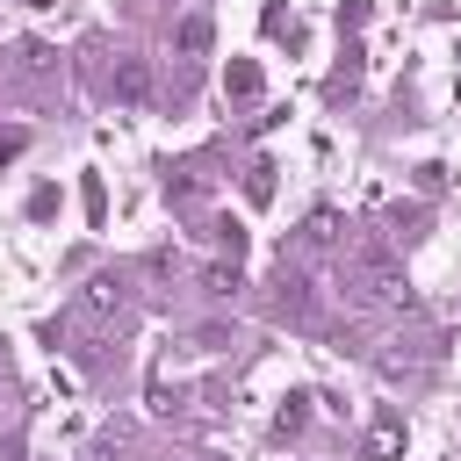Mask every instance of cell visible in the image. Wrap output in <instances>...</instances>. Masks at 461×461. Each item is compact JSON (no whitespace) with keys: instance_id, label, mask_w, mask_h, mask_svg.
<instances>
[{"instance_id":"3957f363","label":"cell","mask_w":461,"mask_h":461,"mask_svg":"<svg viewBox=\"0 0 461 461\" xmlns=\"http://www.w3.org/2000/svg\"><path fill=\"white\" fill-rule=\"evenodd\" d=\"M108 86H115L122 108H144V101H151V65H144V58H115V79H108Z\"/></svg>"},{"instance_id":"7a4b0ae2","label":"cell","mask_w":461,"mask_h":461,"mask_svg":"<svg viewBox=\"0 0 461 461\" xmlns=\"http://www.w3.org/2000/svg\"><path fill=\"white\" fill-rule=\"evenodd\" d=\"M403 439H411V432H403V411L382 403L375 425H367V439H360V454H367V461H403Z\"/></svg>"},{"instance_id":"ffe728a7","label":"cell","mask_w":461,"mask_h":461,"mask_svg":"<svg viewBox=\"0 0 461 461\" xmlns=\"http://www.w3.org/2000/svg\"><path fill=\"white\" fill-rule=\"evenodd\" d=\"M0 461H22V447H14V439H7V447H0Z\"/></svg>"},{"instance_id":"2e32d148","label":"cell","mask_w":461,"mask_h":461,"mask_svg":"<svg viewBox=\"0 0 461 461\" xmlns=\"http://www.w3.org/2000/svg\"><path fill=\"white\" fill-rule=\"evenodd\" d=\"M259 29H267V36H295V22H288L281 7H267V14H259Z\"/></svg>"},{"instance_id":"9a60e30c","label":"cell","mask_w":461,"mask_h":461,"mask_svg":"<svg viewBox=\"0 0 461 461\" xmlns=\"http://www.w3.org/2000/svg\"><path fill=\"white\" fill-rule=\"evenodd\" d=\"M367 22V0H339V29H360Z\"/></svg>"},{"instance_id":"5b68a950","label":"cell","mask_w":461,"mask_h":461,"mask_svg":"<svg viewBox=\"0 0 461 461\" xmlns=\"http://www.w3.org/2000/svg\"><path fill=\"white\" fill-rule=\"evenodd\" d=\"M14 65H22L29 79H50V72H58V50H50L43 36H22V43H14Z\"/></svg>"},{"instance_id":"8992f818","label":"cell","mask_w":461,"mask_h":461,"mask_svg":"<svg viewBox=\"0 0 461 461\" xmlns=\"http://www.w3.org/2000/svg\"><path fill=\"white\" fill-rule=\"evenodd\" d=\"M274 310H281V317H310V281L281 267V281H274Z\"/></svg>"},{"instance_id":"6da1fadb","label":"cell","mask_w":461,"mask_h":461,"mask_svg":"<svg viewBox=\"0 0 461 461\" xmlns=\"http://www.w3.org/2000/svg\"><path fill=\"white\" fill-rule=\"evenodd\" d=\"M353 288H360V295H375V303H411V281H403V267H396L382 245L353 252Z\"/></svg>"},{"instance_id":"ac0fdd59","label":"cell","mask_w":461,"mask_h":461,"mask_svg":"<svg viewBox=\"0 0 461 461\" xmlns=\"http://www.w3.org/2000/svg\"><path fill=\"white\" fill-rule=\"evenodd\" d=\"M202 281H209V288H216V295H230V288H238V267H209V274H202Z\"/></svg>"},{"instance_id":"d6986e66","label":"cell","mask_w":461,"mask_h":461,"mask_svg":"<svg viewBox=\"0 0 461 461\" xmlns=\"http://www.w3.org/2000/svg\"><path fill=\"white\" fill-rule=\"evenodd\" d=\"M14 151H22V137H14V130H7V137H0V158H14Z\"/></svg>"},{"instance_id":"52a82bcc","label":"cell","mask_w":461,"mask_h":461,"mask_svg":"<svg viewBox=\"0 0 461 461\" xmlns=\"http://www.w3.org/2000/svg\"><path fill=\"white\" fill-rule=\"evenodd\" d=\"M310 403H317V396H310V389H295V396L274 411V439H295V432L310 425Z\"/></svg>"},{"instance_id":"e0dca14e","label":"cell","mask_w":461,"mask_h":461,"mask_svg":"<svg viewBox=\"0 0 461 461\" xmlns=\"http://www.w3.org/2000/svg\"><path fill=\"white\" fill-rule=\"evenodd\" d=\"M216 245H223V252L238 259V252H245V230H238V223H216Z\"/></svg>"},{"instance_id":"ba28073f","label":"cell","mask_w":461,"mask_h":461,"mask_svg":"<svg viewBox=\"0 0 461 461\" xmlns=\"http://www.w3.org/2000/svg\"><path fill=\"white\" fill-rule=\"evenodd\" d=\"M209 36H216V29H209V14H187V22L173 29V50H180V58H202V50H209Z\"/></svg>"},{"instance_id":"8fae6325","label":"cell","mask_w":461,"mask_h":461,"mask_svg":"<svg viewBox=\"0 0 461 461\" xmlns=\"http://www.w3.org/2000/svg\"><path fill=\"white\" fill-rule=\"evenodd\" d=\"M389 238H396V245H418V238H425V209H403V202H396V209H389Z\"/></svg>"},{"instance_id":"5bb4252c","label":"cell","mask_w":461,"mask_h":461,"mask_svg":"<svg viewBox=\"0 0 461 461\" xmlns=\"http://www.w3.org/2000/svg\"><path fill=\"white\" fill-rule=\"evenodd\" d=\"M439 187H447V166L425 158V166H418V194H439Z\"/></svg>"},{"instance_id":"30bf717a","label":"cell","mask_w":461,"mask_h":461,"mask_svg":"<svg viewBox=\"0 0 461 461\" xmlns=\"http://www.w3.org/2000/svg\"><path fill=\"white\" fill-rule=\"evenodd\" d=\"M245 202H252V209L274 202V158H252V166H245Z\"/></svg>"},{"instance_id":"9c48e42d","label":"cell","mask_w":461,"mask_h":461,"mask_svg":"<svg viewBox=\"0 0 461 461\" xmlns=\"http://www.w3.org/2000/svg\"><path fill=\"white\" fill-rule=\"evenodd\" d=\"M223 94H230V101H259V65H252V58H238V65L223 72Z\"/></svg>"},{"instance_id":"277c9868","label":"cell","mask_w":461,"mask_h":461,"mask_svg":"<svg viewBox=\"0 0 461 461\" xmlns=\"http://www.w3.org/2000/svg\"><path fill=\"white\" fill-rule=\"evenodd\" d=\"M86 310H94V317H122V310H130V281H122V274H94V281H86Z\"/></svg>"},{"instance_id":"7c38bea8","label":"cell","mask_w":461,"mask_h":461,"mask_svg":"<svg viewBox=\"0 0 461 461\" xmlns=\"http://www.w3.org/2000/svg\"><path fill=\"white\" fill-rule=\"evenodd\" d=\"M303 238H310V245H339V209H310Z\"/></svg>"},{"instance_id":"44dd1931","label":"cell","mask_w":461,"mask_h":461,"mask_svg":"<svg viewBox=\"0 0 461 461\" xmlns=\"http://www.w3.org/2000/svg\"><path fill=\"white\" fill-rule=\"evenodd\" d=\"M22 7H50V0H22Z\"/></svg>"},{"instance_id":"4fadbf2b","label":"cell","mask_w":461,"mask_h":461,"mask_svg":"<svg viewBox=\"0 0 461 461\" xmlns=\"http://www.w3.org/2000/svg\"><path fill=\"white\" fill-rule=\"evenodd\" d=\"M79 202H86V223L101 230V216H108V194H101V180H94V173H86V187H79Z\"/></svg>"}]
</instances>
